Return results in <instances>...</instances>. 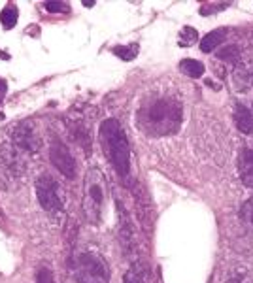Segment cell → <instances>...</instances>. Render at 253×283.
Returning a JSON list of instances; mask_svg holds the SVG:
<instances>
[{
  "label": "cell",
  "mask_w": 253,
  "mask_h": 283,
  "mask_svg": "<svg viewBox=\"0 0 253 283\" xmlns=\"http://www.w3.org/2000/svg\"><path fill=\"white\" fill-rule=\"evenodd\" d=\"M180 70H182V74L189 76V78H202L204 64L201 61H195V59H183L180 62Z\"/></svg>",
  "instance_id": "7c38bea8"
},
{
  "label": "cell",
  "mask_w": 253,
  "mask_h": 283,
  "mask_svg": "<svg viewBox=\"0 0 253 283\" xmlns=\"http://www.w3.org/2000/svg\"><path fill=\"white\" fill-rule=\"evenodd\" d=\"M102 202H104V178L101 170L91 168L85 176V196H83V210L91 223L99 221Z\"/></svg>",
  "instance_id": "5b68a950"
},
{
  "label": "cell",
  "mask_w": 253,
  "mask_h": 283,
  "mask_svg": "<svg viewBox=\"0 0 253 283\" xmlns=\"http://www.w3.org/2000/svg\"><path fill=\"white\" fill-rule=\"evenodd\" d=\"M50 159L51 162L55 164V168L68 180H74L76 178V161L74 157L70 155V151L66 149V145L62 142L55 140L51 143V149H50Z\"/></svg>",
  "instance_id": "52a82bcc"
},
{
  "label": "cell",
  "mask_w": 253,
  "mask_h": 283,
  "mask_svg": "<svg viewBox=\"0 0 253 283\" xmlns=\"http://www.w3.org/2000/svg\"><path fill=\"white\" fill-rule=\"evenodd\" d=\"M242 183L246 187L253 189V161H250V159L242 164Z\"/></svg>",
  "instance_id": "e0dca14e"
},
{
  "label": "cell",
  "mask_w": 253,
  "mask_h": 283,
  "mask_svg": "<svg viewBox=\"0 0 253 283\" xmlns=\"http://www.w3.org/2000/svg\"><path fill=\"white\" fill-rule=\"evenodd\" d=\"M123 283H134L131 280V276H125V278H123Z\"/></svg>",
  "instance_id": "cb8c5ba5"
},
{
  "label": "cell",
  "mask_w": 253,
  "mask_h": 283,
  "mask_svg": "<svg viewBox=\"0 0 253 283\" xmlns=\"http://www.w3.org/2000/svg\"><path fill=\"white\" fill-rule=\"evenodd\" d=\"M113 55H117L121 61H132V59H136V55H138V44H127V46H115L113 47Z\"/></svg>",
  "instance_id": "4fadbf2b"
},
{
  "label": "cell",
  "mask_w": 253,
  "mask_h": 283,
  "mask_svg": "<svg viewBox=\"0 0 253 283\" xmlns=\"http://www.w3.org/2000/svg\"><path fill=\"white\" fill-rule=\"evenodd\" d=\"M140 129L150 136H166L180 129L182 106L174 98H157L146 104L138 113Z\"/></svg>",
  "instance_id": "6da1fadb"
},
{
  "label": "cell",
  "mask_w": 253,
  "mask_h": 283,
  "mask_svg": "<svg viewBox=\"0 0 253 283\" xmlns=\"http://www.w3.org/2000/svg\"><path fill=\"white\" fill-rule=\"evenodd\" d=\"M252 113H253V111H252Z\"/></svg>",
  "instance_id": "484cf974"
},
{
  "label": "cell",
  "mask_w": 253,
  "mask_h": 283,
  "mask_svg": "<svg viewBox=\"0 0 253 283\" xmlns=\"http://www.w3.org/2000/svg\"><path fill=\"white\" fill-rule=\"evenodd\" d=\"M234 123L238 127V131L244 134H253V113L248 110L244 104H236L234 106Z\"/></svg>",
  "instance_id": "9c48e42d"
},
{
  "label": "cell",
  "mask_w": 253,
  "mask_h": 283,
  "mask_svg": "<svg viewBox=\"0 0 253 283\" xmlns=\"http://www.w3.org/2000/svg\"><path fill=\"white\" fill-rule=\"evenodd\" d=\"M13 145L21 151H38L40 140H38V132L32 121H23L13 129Z\"/></svg>",
  "instance_id": "ba28073f"
},
{
  "label": "cell",
  "mask_w": 253,
  "mask_h": 283,
  "mask_svg": "<svg viewBox=\"0 0 253 283\" xmlns=\"http://www.w3.org/2000/svg\"><path fill=\"white\" fill-rule=\"evenodd\" d=\"M244 157H246V159H250V161H253V151H248Z\"/></svg>",
  "instance_id": "d4e9b609"
},
{
  "label": "cell",
  "mask_w": 253,
  "mask_h": 283,
  "mask_svg": "<svg viewBox=\"0 0 253 283\" xmlns=\"http://www.w3.org/2000/svg\"><path fill=\"white\" fill-rule=\"evenodd\" d=\"M46 10L53 13H66L70 10V6L66 2H46Z\"/></svg>",
  "instance_id": "ac0fdd59"
},
{
  "label": "cell",
  "mask_w": 253,
  "mask_h": 283,
  "mask_svg": "<svg viewBox=\"0 0 253 283\" xmlns=\"http://www.w3.org/2000/svg\"><path fill=\"white\" fill-rule=\"evenodd\" d=\"M225 36H227V29H217V31L208 32L202 38L199 47H201L202 53H210V51H213L217 46H221L223 42H225Z\"/></svg>",
  "instance_id": "8fae6325"
},
{
  "label": "cell",
  "mask_w": 253,
  "mask_h": 283,
  "mask_svg": "<svg viewBox=\"0 0 253 283\" xmlns=\"http://www.w3.org/2000/svg\"><path fill=\"white\" fill-rule=\"evenodd\" d=\"M36 196L38 202L42 204V208L46 212H61L64 208V200H62L61 187L57 185V182L50 178V176H42L36 180Z\"/></svg>",
  "instance_id": "8992f818"
},
{
  "label": "cell",
  "mask_w": 253,
  "mask_h": 283,
  "mask_svg": "<svg viewBox=\"0 0 253 283\" xmlns=\"http://www.w3.org/2000/svg\"><path fill=\"white\" fill-rule=\"evenodd\" d=\"M25 174V161L21 149L13 143H0V187L11 189L21 182Z\"/></svg>",
  "instance_id": "3957f363"
},
{
  "label": "cell",
  "mask_w": 253,
  "mask_h": 283,
  "mask_svg": "<svg viewBox=\"0 0 253 283\" xmlns=\"http://www.w3.org/2000/svg\"><path fill=\"white\" fill-rule=\"evenodd\" d=\"M233 78H234L236 87H238L240 91L248 89L250 85H253V64H246V62L240 61L234 66Z\"/></svg>",
  "instance_id": "30bf717a"
},
{
  "label": "cell",
  "mask_w": 253,
  "mask_h": 283,
  "mask_svg": "<svg viewBox=\"0 0 253 283\" xmlns=\"http://www.w3.org/2000/svg\"><path fill=\"white\" fill-rule=\"evenodd\" d=\"M78 283H108L110 268L106 261L97 253H81L74 266Z\"/></svg>",
  "instance_id": "277c9868"
},
{
  "label": "cell",
  "mask_w": 253,
  "mask_h": 283,
  "mask_svg": "<svg viewBox=\"0 0 253 283\" xmlns=\"http://www.w3.org/2000/svg\"><path fill=\"white\" fill-rule=\"evenodd\" d=\"M227 283H246V282H244L242 276H234L233 280H229V282H227Z\"/></svg>",
  "instance_id": "7402d4cb"
},
{
  "label": "cell",
  "mask_w": 253,
  "mask_h": 283,
  "mask_svg": "<svg viewBox=\"0 0 253 283\" xmlns=\"http://www.w3.org/2000/svg\"><path fill=\"white\" fill-rule=\"evenodd\" d=\"M6 91H8V83L4 80H0V106H2V100L6 96Z\"/></svg>",
  "instance_id": "44dd1931"
},
{
  "label": "cell",
  "mask_w": 253,
  "mask_h": 283,
  "mask_svg": "<svg viewBox=\"0 0 253 283\" xmlns=\"http://www.w3.org/2000/svg\"><path fill=\"white\" fill-rule=\"evenodd\" d=\"M17 17H19V13H17V8H15L13 4L6 6L4 10L0 11V21H2V25H4L6 29H13L15 23H17Z\"/></svg>",
  "instance_id": "5bb4252c"
},
{
  "label": "cell",
  "mask_w": 253,
  "mask_h": 283,
  "mask_svg": "<svg viewBox=\"0 0 253 283\" xmlns=\"http://www.w3.org/2000/svg\"><path fill=\"white\" fill-rule=\"evenodd\" d=\"M101 143L104 147V153L108 157V161L113 164L115 172L121 178L129 176V168H131V147H129V140L127 134L121 129V125L117 119H104L101 125Z\"/></svg>",
  "instance_id": "7a4b0ae2"
},
{
  "label": "cell",
  "mask_w": 253,
  "mask_h": 283,
  "mask_svg": "<svg viewBox=\"0 0 253 283\" xmlns=\"http://www.w3.org/2000/svg\"><path fill=\"white\" fill-rule=\"evenodd\" d=\"M242 219L253 227V202H246L242 206Z\"/></svg>",
  "instance_id": "ffe728a7"
},
{
  "label": "cell",
  "mask_w": 253,
  "mask_h": 283,
  "mask_svg": "<svg viewBox=\"0 0 253 283\" xmlns=\"http://www.w3.org/2000/svg\"><path fill=\"white\" fill-rule=\"evenodd\" d=\"M36 283H55V278L50 268H40L36 274Z\"/></svg>",
  "instance_id": "d6986e66"
},
{
  "label": "cell",
  "mask_w": 253,
  "mask_h": 283,
  "mask_svg": "<svg viewBox=\"0 0 253 283\" xmlns=\"http://www.w3.org/2000/svg\"><path fill=\"white\" fill-rule=\"evenodd\" d=\"M217 59L233 62L234 66H236V64L240 62V49H238L236 46H227V47H223V49L217 51Z\"/></svg>",
  "instance_id": "9a60e30c"
},
{
  "label": "cell",
  "mask_w": 253,
  "mask_h": 283,
  "mask_svg": "<svg viewBox=\"0 0 253 283\" xmlns=\"http://www.w3.org/2000/svg\"><path fill=\"white\" fill-rule=\"evenodd\" d=\"M197 40H199V32L195 31L193 27H183L180 31V46L182 47H189Z\"/></svg>",
  "instance_id": "2e32d148"
},
{
  "label": "cell",
  "mask_w": 253,
  "mask_h": 283,
  "mask_svg": "<svg viewBox=\"0 0 253 283\" xmlns=\"http://www.w3.org/2000/svg\"><path fill=\"white\" fill-rule=\"evenodd\" d=\"M206 85H210V87H213L215 91H219V89H221V87H219V83H213L212 80H206Z\"/></svg>",
  "instance_id": "603a6c76"
}]
</instances>
